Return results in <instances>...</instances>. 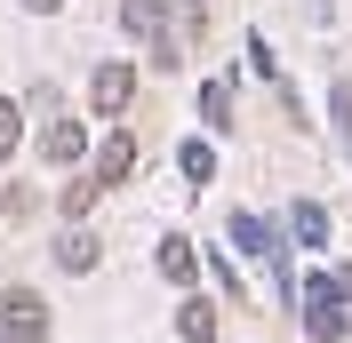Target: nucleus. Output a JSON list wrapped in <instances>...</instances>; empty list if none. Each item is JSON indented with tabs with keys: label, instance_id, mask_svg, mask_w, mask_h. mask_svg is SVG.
<instances>
[{
	"label": "nucleus",
	"instance_id": "f257e3e1",
	"mask_svg": "<svg viewBox=\"0 0 352 343\" xmlns=\"http://www.w3.org/2000/svg\"><path fill=\"white\" fill-rule=\"evenodd\" d=\"M352 327V311H344V279H312L305 287V335L312 343H336Z\"/></svg>",
	"mask_w": 352,
	"mask_h": 343
},
{
	"label": "nucleus",
	"instance_id": "f03ea898",
	"mask_svg": "<svg viewBox=\"0 0 352 343\" xmlns=\"http://www.w3.org/2000/svg\"><path fill=\"white\" fill-rule=\"evenodd\" d=\"M0 320H8V335H16V343H41V335H48V303L32 296V287H16V296L0 303Z\"/></svg>",
	"mask_w": 352,
	"mask_h": 343
},
{
	"label": "nucleus",
	"instance_id": "7ed1b4c3",
	"mask_svg": "<svg viewBox=\"0 0 352 343\" xmlns=\"http://www.w3.org/2000/svg\"><path fill=\"white\" fill-rule=\"evenodd\" d=\"M80 152H88L80 120H65V112H48V128H41V160H56V168H72Z\"/></svg>",
	"mask_w": 352,
	"mask_h": 343
},
{
	"label": "nucleus",
	"instance_id": "20e7f679",
	"mask_svg": "<svg viewBox=\"0 0 352 343\" xmlns=\"http://www.w3.org/2000/svg\"><path fill=\"white\" fill-rule=\"evenodd\" d=\"M88 168L104 176V184H120V176H129V168H136V136H129V128H112V136H104V144L88 152Z\"/></svg>",
	"mask_w": 352,
	"mask_h": 343
},
{
	"label": "nucleus",
	"instance_id": "39448f33",
	"mask_svg": "<svg viewBox=\"0 0 352 343\" xmlns=\"http://www.w3.org/2000/svg\"><path fill=\"white\" fill-rule=\"evenodd\" d=\"M129 96H136V72H129V64H96V80H88V104H96V112H120Z\"/></svg>",
	"mask_w": 352,
	"mask_h": 343
},
{
	"label": "nucleus",
	"instance_id": "423d86ee",
	"mask_svg": "<svg viewBox=\"0 0 352 343\" xmlns=\"http://www.w3.org/2000/svg\"><path fill=\"white\" fill-rule=\"evenodd\" d=\"M56 263H65V272H96V263H104V239L88 232V224H65V239H56Z\"/></svg>",
	"mask_w": 352,
	"mask_h": 343
},
{
	"label": "nucleus",
	"instance_id": "0eeeda50",
	"mask_svg": "<svg viewBox=\"0 0 352 343\" xmlns=\"http://www.w3.org/2000/svg\"><path fill=\"white\" fill-rule=\"evenodd\" d=\"M120 24H129V40L153 48L160 32H168V0H120Z\"/></svg>",
	"mask_w": 352,
	"mask_h": 343
},
{
	"label": "nucleus",
	"instance_id": "6e6552de",
	"mask_svg": "<svg viewBox=\"0 0 352 343\" xmlns=\"http://www.w3.org/2000/svg\"><path fill=\"white\" fill-rule=\"evenodd\" d=\"M288 232L305 239V248H329V208H320V200H296V215H288Z\"/></svg>",
	"mask_w": 352,
	"mask_h": 343
},
{
	"label": "nucleus",
	"instance_id": "1a4fd4ad",
	"mask_svg": "<svg viewBox=\"0 0 352 343\" xmlns=\"http://www.w3.org/2000/svg\"><path fill=\"white\" fill-rule=\"evenodd\" d=\"M104 192H112V184H104V176H96V168H88V176H72V184H65V215H72V224H80V215L96 208V200H104Z\"/></svg>",
	"mask_w": 352,
	"mask_h": 343
},
{
	"label": "nucleus",
	"instance_id": "9d476101",
	"mask_svg": "<svg viewBox=\"0 0 352 343\" xmlns=\"http://www.w3.org/2000/svg\"><path fill=\"white\" fill-rule=\"evenodd\" d=\"M176 335L184 343H217V311L208 303H176Z\"/></svg>",
	"mask_w": 352,
	"mask_h": 343
},
{
	"label": "nucleus",
	"instance_id": "9b49d317",
	"mask_svg": "<svg viewBox=\"0 0 352 343\" xmlns=\"http://www.w3.org/2000/svg\"><path fill=\"white\" fill-rule=\"evenodd\" d=\"M200 120H208V128H232V80H208V88H200Z\"/></svg>",
	"mask_w": 352,
	"mask_h": 343
},
{
	"label": "nucleus",
	"instance_id": "f8f14e48",
	"mask_svg": "<svg viewBox=\"0 0 352 343\" xmlns=\"http://www.w3.org/2000/svg\"><path fill=\"white\" fill-rule=\"evenodd\" d=\"M153 263H160V272L176 279V287H184V279L200 272V256H192V239H160V256H153Z\"/></svg>",
	"mask_w": 352,
	"mask_h": 343
},
{
	"label": "nucleus",
	"instance_id": "ddd939ff",
	"mask_svg": "<svg viewBox=\"0 0 352 343\" xmlns=\"http://www.w3.org/2000/svg\"><path fill=\"white\" fill-rule=\"evenodd\" d=\"M232 239H241V256H280V239L264 232L256 215H232Z\"/></svg>",
	"mask_w": 352,
	"mask_h": 343
},
{
	"label": "nucleus",
	"instance_id": "4468645a",
	"mask_svg": "<svg viewBox=\"0 0 352 343\" xmlns=\"http://www.w3.org/2000/svg\"><path fill=\"white\" fill-rule=\"evenodd\" d=\"M176 168L192 176V184H208V176H217V152H208V144H184V152H176Z\"/></svg>",
	"mask_w": 352,
	"mask_h": 343
},
{
	"label": "nucleus",
	"instance_id": "2eb2a0df",
	"mask_svg": "<svg viewBox=\"0 0 352 343\" xmlns=\"http://www.w3.org/2000/svg\"><path fill=\"white\" fill-rule=\"evenodd\" d=\"M16 136H24V104H8V96H0V160L16 152Z\"/></svg>",
	"mask_w": 352,
	"mask_h": 343
},
{
	"label": "nucleus",
	"instance_id": "dca6fc26",
	"mask_svg": "<svg viewBox=\"0 0 352 343\" xmlns=\"http://www.w3.org/2000/svg\"><path fill=\"white\" fill-rule=\"evenodd\" d=\"M336 128H344V152H352V88H336Z\"/></svg>",
	"mask_w": 352,
	"mask_h": 343
},
{
	"label": "nucleus",
	"instance_id": "f3484780",
	"mask_svg": "<svg viewBox=\"0 0 352 343\" xmlns=\"http://www.w3.org/2000/svg\"><path fill=\"white\" fill-rule=\"evenodd\" d=\"M24 8H32V16H48V8H56V0H24Z\"/></svg>",
	"mask_w": 352,
	"mask_h": 343
},
{
	"label": "nucleus",
	"instance_id": "a211bd4d",
	"mask_svg": "<svg viewBox=\"0 0 352 343\" xmlns=\"http://www.w3.org/2000/svg\"><path fill=\"white\" fill-rule=\"evenodd\" d=\"M0 343H16V335H8V320H0Z\"/></svg>",
	"mask_w": 352,
	"mask_h": 343
}]
</instances>
